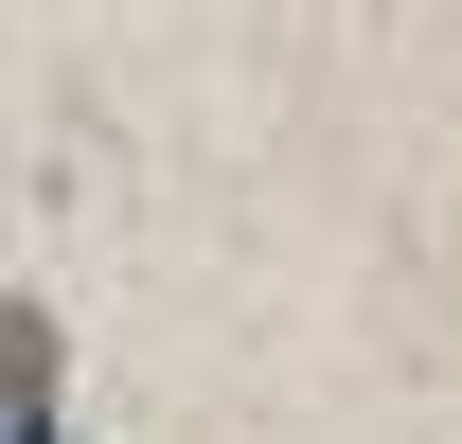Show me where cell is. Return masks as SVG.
<instances>
[{"instance_id":"obj_1","label":"cell","mask_w":462,"mask_h":444,"mask_svg":"<svg viewBox=\"0 0 462 444\" xmlns=\"http://www.w3.org/2000/svg\"><path fill=\"white\" fill-rule=\"evenodd\" d=\"M0 444H54V320L0 284Z\"/></svg>"}]
</instances>
